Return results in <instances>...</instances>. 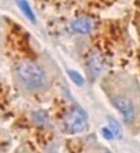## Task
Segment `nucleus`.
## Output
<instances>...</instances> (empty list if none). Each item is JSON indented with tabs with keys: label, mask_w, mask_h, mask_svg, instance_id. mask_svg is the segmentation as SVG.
Wrapping results in <instances>:
<instances>
[{
	"label": "nucleus",
	"mask_w": 140,
	"mask_h": 153,
	"mask_svg": "<svg viewBox=\"0 0 140 153\" xmlns=\"http://www.w3.org/2000/svg\"><path fill=\"white\" fill-rule=\"evenodd\" d=\"M18 7L21 10V12L23 13V15L28 18L29 20H31L32 22H35V14L33 12L31 5L29 4V2L26 0H17Z\"/></svg>",
	"instance_id": "6"
},
{
	"label": "nucleus",
	"mask_w": 140,
	"mask_h": 153,
	"mask_svg": "<svg viewBox=\"0 0 140 153\" xmlns=\"http://www.w3.org/2000/svg\"><path fill=\"white\" fill-rule=\"evenodd\" d=\"M64 126L68 133L76 134L84 131L87 127V121L84 112L79 107H75L68 112L64 120Z\"/></svg>",
	"instance_id": "2"
},
{
	"label": "nucleus",
	"mask_w": 140,
	"mask_h": 153,
	"mask_svg": "<svg viewBox=\"0 0 140 153\" xmlns=\"http://www.w3.org/2000/svg\"><path fill=\"white\" fill-rule=\"evenodd\" d=\"M113 103L117 110L120 112L125 123H132L134 120V115H135V108L131 100L123 96H118L113 100Z\"/></svg>",
	"instance_id": "3"
},
{
	"label": "nucleus",
	"mask_w": 140,
	"mask_h": 153,
	"mask_svg": "<svg viewBox=\"0 0 140 153\" xmlns=\"http://www.w3.org/2000/svg\"><path fill=\"white\" fill-rule=\"evenodd\" d=\"M108 128H110V130L113 132L115 137L120 138L121 136H122V128H121L120 124H119L116 120L111 117H108Z\"/></svg>",
	"instance_id": "7"
},
{
	"label": "nucleus",
	"mask_w": 140,
	"mask_h": 153,
	"mask_svg": "<svg viewBox=\"0 0 140 153\" xmlns=\"http://www.w3.org/2000/svg\"><path fill=\"white\" fill-rule=\"evenodd\" d=\"M105 67V62L100 53H92L87 60V70L93 78L98 76Z\"/></svg>",
	"instance_id": "4"
},
{
	"label": "nucleus",
	"mask_w": 140,
	"mask_h": 153,
	"mask_svg": "<svg viewBox=\"0 0 140 153\" xmlns=\"http://www.w3.org/2000/svg\"><path fill=\"white\" fill-rule=\"evenodd\" d=\"M94 23L89 18H78L71 23V30L77 34H89L93 30Z\"/></svg>",
	"instance_id": "5"
},
{
	"label": "nucleus",
	"mask_w": 140,
	"mask_h": 153,
	"mask_svg": "<svg viewBox=\"0 0 140 153\" xmlns=\"http://www.w3.org/2000/svg\"><path fill=\"white\" fill-rule=\"evenodd\" d=\"M102 135L105 138H108V140H112V138L114 137V134H113V132L110 130V128H103V129H102Z\"/></svg>",
	"instance_id": "9"
},
{
	"label": "nucleus",
	"mask_w": 140,
	"mask_h": 153,
	"mask_svg": "<svg viewBox=\"0 0 140 153\" xmlns=\"http://www.w3.org/2000/svg\"><path fill=\"white\" fill-rule=\"evenodd\" d=\"M35 120L39 123H44V122H47V115L42 112H37L35 115Z\"/></svg>",
	"instance_id": "10"
},
{
	"label": "nucleus",
	"mask_w": 140,
	"mask_h": 153,
	"mask_svg": "<svg viewBox=\"0 0 140 153\" xmlns=\"http://www.w3.org/2000/svg\"><path fill=\"white\" fill-rule=\"evenodd\" d=\"M105 153H111V152H105Z\"/></svg>",
	"instance_id": "11"
},
{
	"label": "nucleus",
	"mask_w": 140,
	"mask_h": 153,
	"mask_svg": "<svg viewBox=\"0 0 140 153\" xmlns=\"http://www.w3.org/2000/svg\"><path fill=\"white\" fill-rule=\"evenodd\" d=\"M68 76H70V78L72 79V81L74 82L75 84H77V85L81 86L84 83L83 76H81L79 72H77L76 70H68Z\"/></svg>",
	"instance_id": "8"
},
{
	"label": "nucleus",
	"mask_w": 140,
	"mask_h": 153,
	"mask_svg": "<svg viewBox=\"0 0 140 153\" xmlns=\"http://www.w3.org/2000/svg\"><path fill=\"white\" fill-rule=\"evenodd\" d=\"M17 80L24 88L31 91H41L47 86V78L44 70L29 60L19 61L15 66Z\"/></svg>",
	"instance_id": "1"
}]
</instances>
